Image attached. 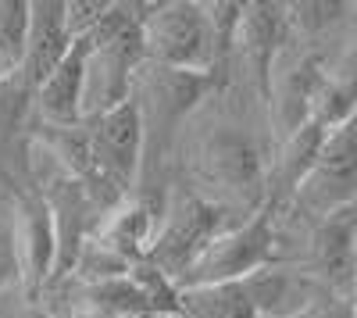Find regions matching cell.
<instances>
[{"instance_id": "obj_12", "label": "cell", "mask_w": 357, "mask_h": 318, "mask_svg": "<svg viewBox=\"0 0 357 318\" xmlns=\"http://www.w3.org/2000/svg\"><path fill=\"white\" fill-rule=\"evenodd\" d=\"M22 282V268H18V247H15V225L0 215V294L8 286Z\"/></svg>"}, {"instance_id": "obj_2", "label": "cell", "mask_w": 357, "mask_h": 318, "mask_svg": "<svg viewBox=\"0 0 357 318\" xmlns=\"http://www.w3.org/2000/svg\"><path fill=\"white\" fill-rule=\"evenodd\" d=\"M183 165L190 176V190L207 204H215L229 222H247L268 204V168L257 139L243 126H207L200 136H193Z\"/></svg>"}, {"instance_id": "obj_9", "label": "cell", "mask_w": 357, "mask_h": 318, "mask_svg": "<svg viewBox=\"0 0 357 318\" xmlns=\"http://www.w3.org/2000/svg\"><path fill=\"white\" fill-rule=\"evenodd\" d=\"M89 40H75L72 54L33 93V114L40 126H82V79Z\"/></svg>"}, {"instance_id": "obj_7", "label": "cell", "mask_w": 357, "mask_h": 318, "mask_svg": "<svg viewBox=\"0 0 357 318\" xmlns=\"http://www.w3.org/2000/svg\"><path fill=\"white\" fill-rule=\"evenodd\" d=\"M11 225H15V247H18V268H22V286L33 297L54 279L57 265V233L50 208L43 204V197H18L11 200Z\"/></svg>"}, {"instance_id": "obj_10", "label": "cell", "mask_w": 357, "mask_h": 318, "mask_svg": "<svg viewBox=\"0 0 357 318\" xmlns=\"http://www.w3.org/2000/svg\"><path fill=\"white\" fill-rule=\"evenodd\" d=\"M178 308H183V318H261L247 279L186 286V290H178Z\"/></svg>"}, {"instance_id": "obj_15", "label": "cell", "mask_w": 357, "mask_h": 318, "mask_svg": "<svg viewBox=\"0 0 357 318\" xmlns=\"http://www.w3.org/2000/svg\"><path fill=\"white\" fill-rule=\"evenodd\" d=\"M43 318H65V315H43Z\"/></svg>"}, {"instance_id": "obj_3", "label": "cell", "mask_w": 357, "mask_h": 318, "mask_svg": "<svg viewBox=\"0 0 357 318\" xmlns=\"http://www.w3.org/2000/svg\"><path fill=\"white\" fill-rule=\"evenodd\" d=\"M275 222H279V208L264 204L254 218L222 229L211 240V247L197 257V265L186 272V279L178 282V290H186V286H215V282L250 279L261 268L282 265L279 262Z\"/></svg>"}, {"instance_id": "obj_14", "label": "cell", "mask_w": 357, "mask_h": 318, "mask_svg": "<svg viewBox=\"0 0 357 318\" xmlns=\"http://www.w3.org/2000/svg\"><path fill=\"white\" fill-rule=\"evenodd\" d=\"M350 304H354V315H357V275H354V290H350Z\"/></svg>"}, {"instance_id": "obj_11", "label": "cell", "mask_w": 357, "mask_h": 318, "mask_svg": "<svg viewBox=\"0 0 357 318\" xmlns=\"http://www.w3.org/2000/svg\"><path fill=\"white\" fill-rule=\"evenodd\" d=\"M29 18H33V4L0 0V65H4L8 79L22 72L25 43H29Z\"/></svg>"}, {"instance_id": "obj_4", "label": "cell", "mask_w": 357, "mask_h": 318, "mask_svg": "<svg viewBox=\"0 0 357 318\" xmlns=\"http://www.w3.org/2000/svg\"><path fill=\"white\" fill-rule=\"evenodd\" d=\"M325 86H329V72L311 47L289 40L275 54L272 68H268L264 100H268V122H272L279 143L293 139L314 119Z\"/></svg>"}, {"instance_id": "obj_5", "label": "cell", "mask_w": 357, "mask_h": 318, "mask_svg": "<svg viewBox=\"0 0 357 318\" xmlns=\"http://www.w3.org/2000/svg\"><path fill=\"white\" fill-rule=\"evenodd\" d=\"M229 225L232 222L215 204L200 200L193 190H178L168 200V208L161 211L158 236H154V247H151L146 262L158 265L178 286L186 279V272L197 265V257L211 247V240Z\"/></svg>"}, {"instance_id": "obj_8", "label": "cell", "mask_w": 357, "mask_h": 318, "mask_svg": "<svg viewBox=\"0 0 357 318\" xmlns=\"http://www.w3.org/2000/svg\"><path fill=\"white\" fill-rule=\"evenodd\" d=\"M75 47V36L68 29V8L57 0H33V18H29V43H25V61H22V79L29 90L40 86L57 72Z\"/></svg>"}, {"instance_id": "obj_1", "label": "cell", "mask_w": 357, "mask_h": 318, "mask_svg": "<svg viewBox=\"0 0 357 318\" xmlns=\"http://www.w3.org/2000/svg\"><path fill=\"white\" fill-rule=\"evenodd\" d=\"M243 4H146L143 11V47L146 61L175 68L215 75L218 86L225 82V65L232 57L236 25H240Z\"/></svg>"}, {"instance_id": "obj_13", "label": "cell", "mask_w": 357, "mask_h": 318, "mask_svg": "<svg viewBox=\"0 0 357 318\" xmlns=\"http://www.w3.org/2000/svg\"><path fill=\"white\" fill-rule=\"evenodd\" d=\"M296 318H357L350 297H336V294H321L307 311H301Z\"/></svg>"}, {"instance_id": "obj_6", "label": "cell", "mask_w": 357, "mask_h": 318, "mask_svg": "<svg viewBox=\"0 0 357 318\" xmlns=\"http://www.w3.org/2000/svg\"><path fill=\"white\" fill-rule=\"evenodd\" d=\"M86 129H89V143H93V158H97L104 183L111 190H118L122 197H129V186H136L143 154H146V132H143L139 104L129 100L122 107L100 114V119L86 122Z\"/></svg>"}]
</instances>
